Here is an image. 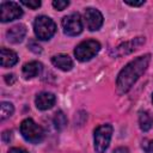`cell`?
Masks as SVG:
<instances>
[{
  "label": "cell",
  "mask_w": 153,
  "mask_h": 153,
  "mask_svg": "<svg viewBox=\"0 0 153 153\" xmlns=\"http://www.w3.org/2000/svg\"><path fill=\"white\" fill-rule=\"evenodd\" d=\"M55 96L50 92H41L39 94H37L36 99H35V104L37 106V109L39 110H48L50 108H53V105L55 104Z\"/></svg>",
  "instance_id": "cell-11"
},
{
  "label": "cell",
  "mask_w": 153,
  "mask_h": 153,
  "mask_svg": "<svg viewBox=\"0 0 153 153\" xmlns=\"http://www.w3.org/2000/svg\"><path fill=\"white\" fill-rule=\"evenodd\" d=\"M143 43H145V37H136L131 41H128V42L118 45L114 50V54H115V56H122V55L130 54L131 51L139 49V47H141Z\"/></svg>",
  "instance_id": "cell-9"
},
{
  "label": "cell",
  "mask_w": 153,
  "mask_h": 153,
  "mask_svg": "<svg viewBox=\"0 0 153 153\" xmlns=\"http://www.w3.org/2000/svg\"><path fill=\"white\" fill-rule=\"evenodd\" d=\"M124 4H127L129 6H133V7H137V6L143 5L145 1H124Z\"/></svg>",
  "instance_id": "cell-23"
},
{
  "label": "cell",
  "mask_w": 153,
  "mask_h": 153,
  "mask_svg": "<svg viewBox=\"0 0 153 153\" xmlns=\"http://www.w3.org/2000/svg\"><path fill=\"white\" fill-rule=\"evenodd\" d=\"M26 35V26L24 24H17L12 27H10L6 32L7 41L11 43H19L23 41V38Z\"/></svg>",
  "instance_id": "cell-10"
},
{
  "label": "cell",
  "mask_w": 153,
  "mask_h": 153,
  "mask_svg": "<svg viewBox=\"0 0 153 153\" xmlns=\"http://www.w3.org/2000/svg\"><path fill=\"white\" fill-rule=\"evenodd\" d=\"M5 81H6L7 84H10V85L14 84V81H16L14 74H6V75H5Z\"/></svg>",
  "instance_id": "cell-21"
},
{
  "label": "cell",
  "mask_w": 153,
  "mask_h": 153,
  "mask_svg": "<svg viewBox=\"0 0 153 153\" xmlns=\"http://www.w3.org/2000/svg\"><path fill=\"white\" fill-rule=\"evenodd\" d=\"M13 111H14V108H13V104L12 103H10V102H2L1 103V111H0V114H1V116H0L1 121H5L10 116H12Z\"/></svg>",
  "instance_id": "cell-16"
},
{
  "label": "cell",
  "mask_w": 153,
  "mask_h": 153,
  "mask_svg": "<svg viewBox=\"0 0 153 153\" xmlns=\"http://www.w3.org/2000/svg\"><path fill=\"white\" fill-rule=\"evenodd\" d=\"M18 62V55L10 49L1 48V66L5 68L12 67Z\"/></svg>",
  "instance_id": "cell-14"
},
{
  "label": "cell",
  "mask_w": 153,
  "mask_h": 153,
  "mask_svg": "<svg viewBox=\"0 0 153 153\" xmlns=\"http://www.w3.org/2000/svg\"><path fill=\"white\" fill-rule=\"evenodd\" d=\"M139 124L142 131H148L153 124V117L148 111H140L139 114Z\"/></svg>",
  "instance_id": "cell-15"
},
{
  "label": "cell",
  "mask_w": 153,
  "mask_h": 153,
  "mask_svg": "<svg viewBox=\"0 0 153 153\" xmlns=\"http://www.w3.org/2000/svg\"><path fill=\"white\" fill-rule=\"evenodd\" d=\"M51 63L61 71L68 72L73 67V61L67 54H57L51 57Z\"/></svg>",
  "instance_id": "cell-12"
},
{
  "label": "cell",
  "mask_w": 153,
  "mask_h": 153,
  "mask_svg": "<svg viewBox=\"0 0 153 153\" xmlns=\"http://www.w3.org/2000/svg\"><path fill=\"white\" fill-rule=\"evenodd\" d=\"M114 153H129V149L127 147H118L114 151Z\"/></svg>",
  "instance_id": "cell-26"
},
{
  "label": "cell",
  "mask_w": 153,
  "mask_h": 153,
  "mask_svg": "<svg viewBox=\"0 0 153 153\" xmlns=\"http://www.w3.org/2000/svg\"><path fill=\"white\" fill-rule=\"evenodd\" d=\"M33 31L38 39L47 41L54 36L56 31V24L47 16H38L33 22Z\"/></svg>",
  "instance_id": "cell-2"
},
{
  "label": "cell",
  "mask_w": 153,
  "mask_h": 153,
  "mask_svg": "<svg viewBox=\"0 0 153 153\" xmlns=\"http://www.w3.org/2000/svg\"><path fill=\"white\" fill-rule=\"evenodd\" d=\"M8 153H29V152L23 149V148H19V147H13L8 151Z\"/></svg>",
  "instance_id": "cell-24"
},
{
  "label": "cell",
  "mask_w": 153,
  "mask_h": 153,
  "mask_svg": "<svg viewBox=\"0 0 153 153\" xmlns=\"http://www.w3.org/2000/svg\"><path fill=\"white\" fill-rule=\"evenodd\" d=\"M84 18H85L86 26L90 31L99 30L100 26L103 25V16L96 8H92V7L86 8L85 13H84Z\"/></svg>",
  "instance_id": "cell-8"
},
{
  "label": "cell",
  "mask_w": 153,
  "mask_h": 153,
  "mask_svg": "<svg viewBox=\"0 0 153 153\" xmlns=\"http://www.w3.org/2000/svg\"><path fill=\"white\" fill-rule=\"evenodd\" d=\"M152 102H153V96H152Z\"/></svg>",
  "instance_id": "cell-27"
},
{
  "label": "cell",
  "mask_w": 153,
  "mask_h": 153,
  "mask_svg": "<svg viewBox=\"0 0 153 153\" xmlns=\"http://www.w3.org/2000/svg\"><path fill=\"white\" fill-rule=\"evenodd\" d=\"M11 131L10 130H6V131H4L2 133V135H1V137H2V141L4 142H10V140H11Z\"/></svg>",
  "instance_id": "cell-22"
},
{
  "label": "cell",
  "mask_w": 153,
  "mask_h": 153,
  "mask_svg": "<svg viewBox=\"0 0 153 153\" xmlns=\"http://www.w3.org/2000/svg\"><path fill=\"white\" fill-rule=\"evenodd\" d=\"M61 24L67 36H78L82 31V20L79 13H71L63 17Z\"/></svg>",
  "instance_id": "cell-6"
},
{
  "label": "cell",
  "mask_w": 153,
  "mask_h": 153,
  "mask_svg": "<svg viewBox=\"0 0 153 153\" xmlns=\"http://www.w3.org/2000/svg\"><path fill=\"white\" fill-rule=\"evenodd\" d=\"M41 71H42V63H39L38 61H31L23 66L22 73L25 79H31L37 76L41 73Z\"/></svg>",
  "instance_id": "cell-13"
},
{
  "label": "cell",
  "mask_w": 153,
  "mask_h": 153,
  "mask_svg": "<svg viewBox=\"0 0 153 153\" xmlns=\"http://www.w3.org/2000/svg\"><path fill=\"white\" fill-rule=\"evenodd\" d=\"M20 4L24 5V6H26V7H29V8H31V10H36V8H38L41 6V1L39 0H30V1L22 0Z\"/></svg>",
  "instance_id": "cell-18"
},
{
  "label": "cell",
  "mask_w": 153,
  "mask_h": 153,
  "mask_svg": "<svg viewBox=\"0 0 153 153\" xmlns=\"http://www.w3.org/2000/svg\"><path fill=\"white\" fill-rule=\"evenodd\" d=\"M114 128L111 124H102L96 128L94 135H93V142H94V149L97 153H104L111 141Z\"/></svg>",
  "instance_id": "cell-4"
},
{
  "label": "cell",
  "mask_w": 153,
  "mask_h": 153,
  "mask_svg": "<svg viewBox=\"0 0 153 153\" xmlns=\"http://www.w3.org/2000/svg\"><path fill=\"white\" fill-rule=\"evenodd\" d=\"M68 5H69V1H66V0H54V1H53V6H54L56 10H59V11L65 10Z\"/></svg>",
  "instance_id": "cell-19"
},
{
  "label": "cell",
  "mask_w": 153,
  "mask_h": 153,
  "mask_svg": "<svg viewBox=\"0 0 153 153\" xmlns=\"http://www.w3.org/2000/svg\"><path fill=\"white\" fill-rule=\"evenodd\" d=\"M20 133L23 137L31 143H39L44 139L43 128L31 118H25L20 123Z\"/></svg>",
  "instance_id": "cell-3"
},
{
  "label": "cell",
  "mask_w": 153,
  "mask_h": 153,
  "mask_svg": "<svg viewBox=\"0 0 153 153\" xmlns=\"http://www.w3.org/2000/svg\"><path fill=\"white\" fill-rule=\"evenodd\" d=\"M100 50V43L96 39H87L79 43L74 49V55L76 60L85 62L94 57Z\"/></svg>",
  "instance_id": "cell-5"
},
{
  "label": "cell",
  "mask_w": 153,
  "mask_h": 153,
  "mask_svg": "<svg viewBox=\"0 0 153 153\" xmlns=\"http://www.w3.org/2000/svg\"><path fill=\"white\" fill-rule=\"evenodd\" d=\"M23 16V10L17 2L4 1L0 5V20L2 23L18 19Z\"/></svg>",
  "instance_id": "cell-7"
},
{
  "label": "cell",
  "mask_w": 153,
  "mask_h": 153,
  "mask_svg": "<svg viewBox=\"0 0 153 153\" xmlns=\"http://www.w3.org/2000/svg\"><path fill=\"white\" fill-rule=\"evenodd\" d=\"M54 124L56 127V129L62 130L66 126H67V117L62 111H57L54 116Z\"/></svg>",
  "instance_id": "cell-17"
},
{
  "label": "cell",
  "mask_w": 153,
  "mask_h": 153,
  "mask_svg": "<svg viewBox=\"0 0 153 153\" xmlns=\"http://www.w3.org/2000/svg\"><path fill=\"white\" fill-rule=\"evenodd\" d=\"M145 149H146V153H153V140L149 141V142L145 146Z\"/></svg>",
  "instance_id": "cell-25"
},
{
  "label": "cell",
  "mask_w": 153,
  "mask_h": 153,
  "mask_svg": "<svg viewBox=\"0 0 153 153\" xmlns=\"http://www.w3.org/2000/svg\"><path fill=\"white\" fill-rule=\"evenodd\" d=\"M149 61H151V54H145L130 61L128 65H126V67L121 69L116 80L117 91L121 94L128 92L131 88V86L136 82V80L147 69Z\"/></svg>",
  "instance_id": "cell-1"
},
{
  "label": "cell",
  "mask_w": 153,
  "mask_h": 153,
  "mask_svg": "<svg viewBox=\"0 0 153 153\" xmlns=\"http://www.w3.org/2000/svg\"><path fill=\"white\" fill-rule=\"evenodd\" d=\"M29 48H30L31 51H33V53H36V54H39V53L42 51V48H41L35 41H30V42H29Z\"/></svg>",
  "instance_id": "cell-20"
}]
</instances>
